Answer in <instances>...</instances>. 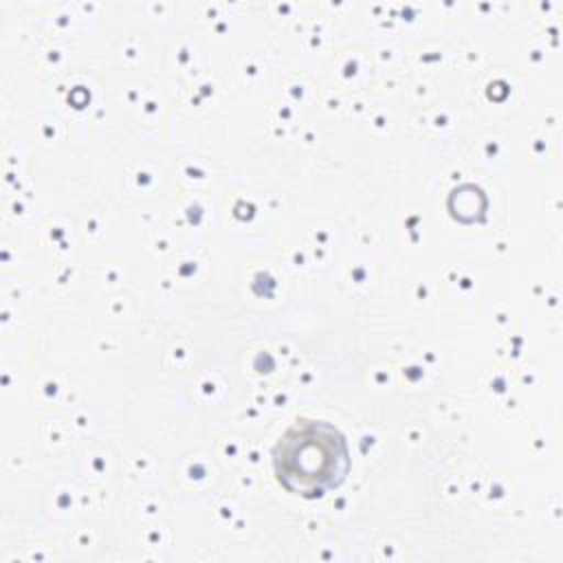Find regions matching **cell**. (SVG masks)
Returning a JSON list of instances; mask_svg holds the SVG:
<instances>
[{
	"instance_id": "cell-1",
	"label": "cell",
	"mask_w": 563,
	"mask_h": 563,
	"mask_svg": "<svg viewBox=\"0 0 563 563\" xmlns=\"http://www.w3.org/2000/svg\"><path fill=\"white\" fill-rule=\"evenodd\" d=\"M277 479L292 493L314 497L336 486L347 468L343 435L328 422L297 420L275 444Z\"/></svg>"
}]
</instances>
